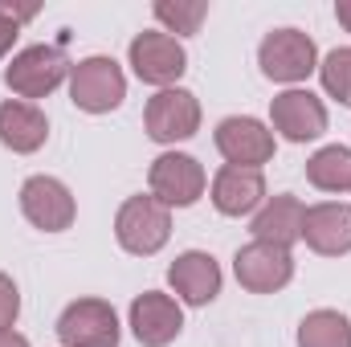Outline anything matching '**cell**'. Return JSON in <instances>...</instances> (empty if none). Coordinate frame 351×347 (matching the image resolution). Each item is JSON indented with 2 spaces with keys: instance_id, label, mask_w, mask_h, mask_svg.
<instances>
[{
  "instance_id": "cell-20",
  "label": "cell",
  "mask_w": 351,
  "mask_h": 347,
  "mask_svg": "<svg viewBox=\"0 0 351 347\" xmlns=\"http://www.w3.org/2000/svg\"><path fill=\"white\" fill-rule=\"evenodd\" d=\"M298 347H351V319L339 311H311L298 323Z\"/></svg>"
},
{
  "instance_id": "cell-9",
  "label": "cell",
  "mask_w": 351,
  "mask_h": 347,
  "mask_svg": "<svg viewBox=\"0 0 351 347\" xmlns=\"http://www.w3.org/2000/svg\"><path fill=\"white\" fill-rule=\"evenodd\" d=\"M213 143L225 156V164H233V168H258L262 172V164L274 160V131L254 115L221 119L217 131H213Z\"/></svg>"
},
{
  "instance_id": "cell-1",
  "label": "cell",
  "mask_w": 351,
  "mask_h": 347,
  "mask_svg": "<svg viewBox=\"0 0 351 347\" xmlns=\"http://www.w3.org/2000/svg\"><path fill=\"white\" fill-rule=\"evenodd\" d=\"M114 237L127 254L135 258H152L168 246L172 237V208L160 204L152 192L147 196H127L119 217H114Z\"/></svg>"
},
{
  "instance_id": "cell-22",
  "label": "cell",
  "mask_w": 351,
  "mask_h": 347,
  "mask_svg": "<svg viewBox=\"0 0 351 347\" xmlns=\"http://www.w3.org/2000/svg\"><path fill=\"white\" fill-rule=\"evenodd\" d=\"M319 78H323V90H327L335 102L351 106V45L331 49V53L319 62Z\"/></svg>"
},
{
  "instance_id": "cell-15",
  "label": "cell",
  "mask_w": 351,
  "mask_h": 347,
  "mask_svg": "<svg viewBox=\"0 0 351 347\" xmlns=\"http://www.w3.org/2000/svg\"><path fill=\"white\" fill-rule=\"evenodd\" d=\"M302 241L319 258L351 254V204H339V200L311 204L306 208V225H302Z\"/></svg>"
},
{
  "instance_id": "cell-8",
  "label": "cell",
  "mask_w": 351,
  "mask_h": 347,
  "mask_svg": "<svg viewBox=\"0 0 351 347\" xmlns=\"http://www.w3.org/2000/svg\"><path fill=\"white\" fill-rule=\"evenodd\" d=\"M147 188H152V196H156L160 204H168V208H188V204H196V200L204 196L208 176H204V168H200L196 156L164 152V156H156V164H152V172H147Z\"/></svg>"
},
{
  "instance_id": "cell-3",
  "label": "cell",
  "mask_w": 351,
  "mask_h": 347,
  "mask_svg": "<svg viewBox=\"0 0 351 347\" xmlns=\"http://www.w3.org/2000/svg\"><path fill=\"white\" fill-rule=\"evenodd\" d=\"M127 98V74L114 58H82L70 70V102L86 115H110Z\"/></svg>"
},
{
  "instance_id": "cell-23",
  "label": "cell",
  "mask_w": 351,
  "mask_h": 347,
  "mask_svg": "<svg viewBox=\"0 0 351 347\" xmlns=\"http://www.w3.org/2000/svg\"><path fill=\"white\" fill-rule=\"evenodd\" d=\"M16 315H21V290L8 274H0V331H12Z\"/></svg>"
},
{
  "instance_id": "cell-7",
  "label": "cell",
  "mask_w": 351,
  "mask_h": 347,
  "mask_svg": "<svg viewBox=\"0 0 351 347\" xmlns=\"http://www.w3.org/2000/svg\"><path fill=\"white\" fill-rule=\"evenodd\" d=\"M62 347H119V315L106 298H74L58 315Z\"/></svg>"
},
{
  "instance_id": "cell-25",
  "label": "cell",
  "mask_w": 351,
  "mask_h": 347,
  "mask_svg": "<svg viewBox=\"0 0 351 347\" xmlns=\"http://www.w3.org/2000/svg\"><path fill=\"white\" fill-rule=\"evenodd\" d=\"M16 33H21V25H16L12 16H4V12H0V58H4L8 49H12V41H16Z\"/></svg>"
},
{
  "instance_id": "cell-24",
  "label": "cell",
  "mask_w": 351,
  "mask_h": 347,
  "mask_svg": "<svg viewBox=\"0 0 351 347\" xmlns=\"http://www.w3.org/2000/svg\"><path fill=\"white\" fill-rule=\"evenodd\" d=\"M0 12H4V16H12L16 25H25V21H33V16H37V4H8V0H0Z\"/></svg>"
},
{
  "instance_id": "cell-5",
  "label": "cell",
  "mask_w": 351,
  "mask_h": 347,
  "mask_svg": "<svg viewBox=\"0 0 351 347\" xmlns=\"http://www.w3.org/2000/svg\"><path fill=\"white\" fill-rule=\"evenodd\" d=\"M127 62H131V70H135L139 82L160 86V90L176 86V82L184 78V70H188L184 45L176 41L172 33H164V29L139 33V37L131 41V49H127Z\"/></svg>"
},
{
  "instance_id": "cell-16",
  "label": "cell",
  "mask_w": 351,
  "mask_h": 347,
  "mask_svg": "<svg viewBox=\"0 0 351 347\" xmlns=\"http://www.w3.org/2000/svg\"><path fill=\"white\" fill-rule=\"evenodd\" d=\"M302 225H306V204L290 192L282 196H265V204L254 213V241H269L278 250H294V241H302Z\"/></svg>"
},
{
  "instance_id": "cell-26",
  "label": "cell",
  "mask_w": 351,
  "mask_h": 347,
  "mask_svg": "<svg viewBox=\"0 0 351 347\" xmlns=\"http://www.w3.org/2000/svg\"><path fill=\"white\" fill-rule=\"evenodd\" d=\"M335 21L351 33V0H335Z\"/></svg>"
},
{
  "instance_id": "cell-21",
  "label": "cell",
  "mask_w": 351,
  "mask_h": 347,
  "mask_svg": "<svg viewBox=\"0 0 351 347\" xmlns=\"http://www.w3.org/2000/svg\"><path fill=\"white\" fill-rule=\"evenodd\" d=\"M152 12L164 25V33H176V41H180V37L200 33V25L208 16V4L204 0H156Z\"/></svg>"
},
{
  "instance_id": "cell-2",
  "label": "cell",
  "mask_w": 351,
  "mask_h": 347,
  "mask_svg": "<svg viewBox=\"0 0 351 347\" xmlns=\"http://www.w3.org/2000/svg\"><path fill=\"white\" fill-rule=\"evenodd\" d=\"M74 62L66 58V45H29L4 66V86L12 90L21 102L45 98L70 78Z\"/></svg>"
},
{
  "instance_id": "cell-18",
  "label": "cell",
  "mask_w": 351,
  "mask_h": 347,
  "mask_svg": "<svg viewBox=\"0 0 351 347\" xmlns=\"http://www.w3.org/2000/svg\"><path fill=\"white\" fill-rule=\"evenodd\" d=\"M49 139V119L41 115V106L33 102H21V98H8L0 102V143L16 156H33L41 152Z\"/></svg>"
},
{
  "instance_id": "cell-17",
  "label": "cell",
  "mask_w": 351,
  "mask_h": 347,
  "mask_svg": "<svg viewBox=\"0 0 351 347\" xmlns=\"http://www.w3.org/2000/svg\"><path fill=\"white\" fill-rule=\"evenodd\" d=\"M213 204L221 217H250L265 204V176L258 168L225 164L213 176Z\"/></svg>"
},
{
  "instance_id": "cell-13",
  "label": "cell",
  "mask_w": 351,
  "mask_h": 347,
  "mask_svg": "<svg viewBox=\"0 0 351 347\" xmlns=\"http://www.w3.org/2000/svg\"><path fill=\"white\" fill-rule=\"evenodd\" d=\"M131 331L143 347H168L184 331V311L172 294L164 290H143L135 302H131Z\"/></svg>"
},
{
  "instance_id": "cell-14",
  "label": "cell",
  "mask_w": 351,
  "mask_h": 347,
  "mask_svg": "<svg viewBox=\"0 0 351 347\" xmlns=\"http://www.w3.org/2000/svg\"><path fill=\"white\" fill-rule=\"evenodd\" d=\"M168 282L176 290V302L188 307H208L221 294V265L204 250H184L180 258L168 265Z\"/></svg>"
},
{
  "instance_id": "cell-10",
  "label": "cell",
  "mask_w": 351,
  "mask_h": 347,
  "mask_svg": "<svg viewBox=\"0 0 351 347\" xmlns=\"http://www.w3.org/2000/svg\"><path fill=\"white\" fill-rule=\"evenodd\" d=\"M21 213L41 233H66L78 217V204L58 176H29L21 184Z\"/></svg>"
},
{
  "instance_id": "cell-11",
  "label": "cell",
  "mask_w": 351,
  "mask_h": 347,
  "mask_svg": "<svg viewBox=\"0 0 351 347\" xmlns=\"http://www.w3.org/2000/svg\"><path fill=\"white\" fill-rule=\"evenodd\" d=\"M269 127L286 143H311V139H319L327 131V106H323L319 94L290 86V90H282V94H274V102H269Z\"/></svg>"
},
{
  "instance_id": "cell-27",
  "label": "cell",
  "mask_w": 351,
  "mask_h": 347,
  "mask_svg": "<svg viewBox=\"0 0 351 347\" xmlns=\"http://www.w3.org/2000/svg\"><path fill=\"white\" fill-rule=\"evenodd\" d=\"M0 347H29V339L16 331H0Z\"/></svg>"
},
{
  "instance_id": "cell-4",
  "label": "cell",
  "mask_w": 351,
  "mask_h": 347,
  "mask_svg": "<svg viewBox=\"0 0 351 347\" xmlns=\"http://www.w3.org/2000/svg\"><path fill=\"white\" fill-rule=\"evenodd\" d=\"M258 66L269 82H282L290 90L319 70V49L302 29H274L258 45Z\"/></svg>"
},
{
  "instance_id": "cell-19",
  "label": "cell",
  "mask_w": 351,
  "mask_h": 347,
  "mask_svg": "<svg viewBox=\"0 0 351 347\" xmlns=\"http://www.w3.org/2000/svg\"><path fill=\"white\" fill-rule=\"evenodd\" d=\"M306 180L319 192H351V147L327 143L306 160Z\"/></svg>"
},
{
  "instance_id": "cell-6",
  "label": "cell",
  "mask_w": 351,
  "mask_h": 347,
  "mask_svg": "<svg viewBox=\"0 0 351 347\" xmlns=\"http://www.w3.org/2000/svg\"><path fill=\"white\" fill-rule=\"evenodd\" d=\"M143 127L156 143H184L200 131V102L184 86L156 90L143 106Z\"/></svg>"
},
{
  "instance_id": "cell-12",
  "label": "cell",
  "mask_w": 351,
  "mask_h": 347,
  "mask_svg": "<svg viewBox=\"0 0 351 347\" xmlns=\"http://www.w3.org/2000/svg\"><path fill=\"white\" fill-rule=\"evenodd\" d=\"M233 274H237V282L250 294H278L294 278V254L290 250H278L269 241H250V246L237 250Z\"/></svg>"
}]
</instances>
